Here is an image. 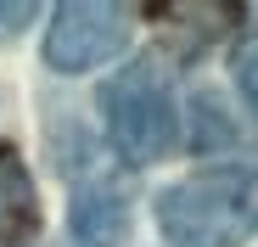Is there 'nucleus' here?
Segmentation results:
<instances>
[{"label":"nucleus","instance_id":"nucleus-1","mask_svg":"<svg viewBox=\"0 0 258 247\" xmlns=\"http://www.w3.org/2000/svg\"><path fill=\"white\" fill-rule=\"evenodd\" d=\"M157 230L168 236V247H241L258 230L247 202V174L213 169L157 191Z\"/></svg>","mask_w":258,"mask_h":247},{"label":"nucleus","instance_id":"nucleus-2","mask_svg":"<svg viewBox=\"0 0 258 247\" xmlns=\"http://www.w3.org/2000/svg\"><path fill=\"white\" fill-rule=\"evenodd\" d=\"M101 124H107L112 152L135 169L157 163L174 146V96H168L157 56H135L101 85Z\"/></svg>","mask_w":258,"mask_h":247},{"label":"nucleus","instance_id":"nucleus-3","mask_svg":"<svg viewBox=\"0 0 258 247\" xmlns=\"http://www.w3.org/2000/svg\"><path fill=\"white\" fill-rule=\"evenodd\" d=\"M135 39V12L129 6H101V0H68L51 12L45 28V68L56 73H84L118 62Z\"/></svg>","mask_w":258,"mask_h":247},{"label":"nucleus","instance_id":"nucleus-4","mask_svg":"<svg viewBox=\"0 0 258 247\" xmlns=\"http://www.w3.org/2000/svg\"><path fill=\"white\" fill-rule=\"evenodd\" d=\"M39 230V191L17 146H0V247H17Z\"/></svg>","mask_w":258,"mask_h":247},{"label":"nucleus","instance_id":"nucleus-5","mask_svg":"<svg viewBox=\"0 0 258 247\" xmlns=\"http://www.w3.org/2000/svg\"><path fill=\"white\" fill-rule=\"evenodd\" d=\"M68 230H73L79 247H112V241L129 236V202L112 186H84V191H73Z\"/></svg>","mask_w":258,"mask_h":247},{"label":"nucleus","instance_id":"nucleus-6","mask_svg":"<svg viewBox=\"0 0 258 247\" xmlns=\"http://www.w3.org/2000/svg\"><path fill=\"white\" fill-rule=\"evenodd\" d=\"M230 68H236V85H241V96H247V107L258 112V34H252V39H241V45H236V56H230Z\"/></svg>","mask_w":258,"mask_h":247},{"label":"nucleus","instance_id":"nucleus-7","mask_svg":"<svg viewBox=\"0 0 258 247\" xmlns=\"http://www.w3.org/2000/svg\"><path fill=\"white\" fill-rule=\"evenodd\" d=\"M28 23H34V6H23V0H17V6H0V39L23 34Z\"/></svg>","mask_w":258,"mask_h":247},{"label":"nucleus","instance_id":"nucleus-8","mask_svg":"<svg viewBox=\"0 0 258 247\" xmlns=\"http://www.w3.org/2000/svg\"><path fill=\"white\" fill-rule=\"evenodd\" d=\"M247 202H252V225H258V180H247Z\"/></svg>","mask_w":258,"mask_h":247}]
</instances>
